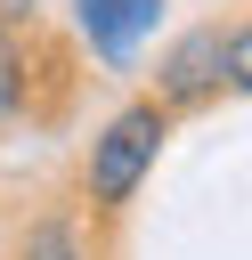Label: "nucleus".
Returning a JSON list of instances; mask_svg holds the SVG:
<instances>
[{"instance_id":"3","label":"nucleus","mask_w":252,"mask_h":260,"mask_svg":"<svg viewBox=\"0 0 252 260\" xmlns=\"http://www.w3.org/2000/svg\"><path fill=\"white\" fill-rule=\"evenodd\" d=\"M163 0H81V32L106 49V57H130L146 32H154Z\"/></svg>"},{"instance_id":"4","label":"nucleus","mask_w":252,"mask_h":260,"mask_svg":"<svg viewBox=\"0 0 252 260\" xmlns=\"http://www.w3.org/2000/svg\"><path fill=\"white\" fill-rule=\"evenodd\" d=\"M33 260H73V236H65V228H41V236H33Z\"/></svg>"},{"instance_id":"2","label":"nucleus","mask_w":252,"mask_h":260,"mask_svg":"<svg viewBox=\"0 0 252 260\" xmlns=\"http://www.w3.org/2000/svg\"><path fill=\"white\" fill-rule=\"evenodd\" d=\"M219 65H228V73H244V32H219V24H203V32H187V41L171 49V65H163V89H171V98H195V89H211V81H219Z\"/></svg>"},{"instance_id":"5","label":"nucleus","mask_w":252,"mask_h":260,"mask_svg":"<svg viewBox=\"0 0 252 260\" xmlns=\"http://www.w3.org/2000/svg\"><path fill=\"white\" fill-rule=\"evenodd\" d=\"M0 106H16V57H8V41H0Z\"/></svg>"},{"instance_id":"6","label":"nucleus","mask_w":252,"mask_h":260,"mask_svg":"<svg viewBox=\"0 0 252 260\" xmlns=\"http://www.w3.org/2000/svg\"><path fill=\"white\" fill-rule=\"evenodd\" d=\"M0 8H24V0H0Z\"/></svg>"},{"instance_id":"1","label":"nucleus","mask_w":252,"mask_h":260,"mask_svg":"<svg viewBox=\"0 0 252 260\" xmlns=\"http://www.w3.org/2000/svg\"><path fill=\"white\" fill-rule=\"evenodd\" d=\"M154 138H163V114H154V106H130V114L98 138V154H89V195H98V203H122V195L138 187V171L154 162Z\"/></svg>"}]
</instances>
